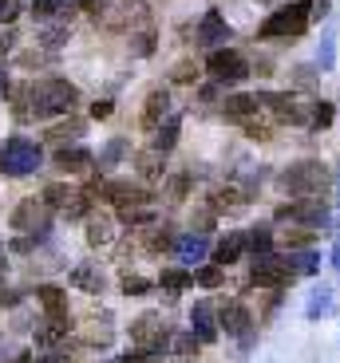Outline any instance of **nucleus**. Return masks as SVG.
Here are the masks:
<instances>
[{"label":"nucleus","instance_id":"obj_1","mask_svg":"<svg viewBox=\"0 0 340 363\" xmlns=\"http://www.w3.org/2000/svg\"><path fill=\"white\" fill-rule=\"evenodd\" d=\"M75 103H79V87L72 79L44 75V79H32V83H20L16 87L12 115L20 123H32V118H64Z\"/></svg>","mask_w":340,"mask_h":363},{"label":"nucleus","instance_id":"obj_2","mask_svg":"<svg viewBox=\"0 0 340 363\" xmlns=\"http://www.w3.org/2000/svg\"><path fill=\"white\" fill-rule=\"evenodd\" d=\"M332 186V174L321 158H301V162H289L285 170L277 174V190L285 194L289 201H324Z\"/></svg>","mask_w":340,"mask_h":363},{"label":"nucleus","instance_id":"obj_3","mask_svg":"<svg viewBox=\"0 0 340 363\" xmlns=\"http://www.w3.org/2000/svg\"><path fill=\"white\" fill-rule=\"evenodd\" d=\"M313 24V0H293V4H281L277 12H269L258 24V40L273 44V40H285V44H297V40L309 32Z\"/></svg>","mask_w":340,"mask_h":363},{"label":"nucleus","instance_id":"obj_4","mask_svg":"<svg viewBox=\"0 0 340 363\" xmlns=\"http://www.w3.org/2000/svg\"><path fill=\"white\" fill-rule=\"evenodd\" d=\"M40 166H44V146L36 138H24V135L4 138V146H0V174L4 178H28Z\"/></svg>","mask_w":340,"mask_h":363},{"label":"nucleus","instance_id":"obj_5","mask_svg":"<svg viewBox=\"0 0 340 363\" xmlns=\"http://www.w3.org/2000/svg\"><path fill=\"white\" fill-rule=\"evenodd\" d=\"M273 221L277 225H289V229H317L321 233L329 225V206L324 201H281L273 209Z\"/></svg>","mask_w":340,"mask_h":363},{"label":"nucleus","instance_id":"obj_6","mask_svg":"<svg viewBox=\"0 0 340 363\" xmlns=\"http://www.w3.org/2000/svg\"><path fill=\"white\" fill-rule=\"evenodd\" d=\"M9 225L20 237H48V229H52V209L44 206V198H24L12 206Z\"/></svg>","mask_w":340,"mask_h":363},{"label":"nucleus","instance_id":"obj_7","mask_svg":"<svg viewBox=\"0 0 340 363\" xmlns=\"http://www.w3.org/2000/svg\"><path fill=\"white\" fill-rule=\"evenodd\" d=\"M293 277H297L293 257H277V253L253 257V269H249V284H258V289H273V292H281Z\"/></svg>","mask_w":340,"mask_h":363},{"label":"nucleus","instance_id":"obj_8","mask_svg":"<svg viewBox=\"0 0 340 363\" xmlns=\"http://www.w3.org/2000/svg\"><path fill=\"white\" fill-rule=\"evenodd\" d=\"M170 340H175V332L166 328V320L158 316V312H147V316H138L135 324H131V344L138 347V352H166L170 347Z\"/></svg>","mask_w":340,"mask_h":363},{"label":"nucleus","instance_id":"obj_9","mask_svg":"<svg viewBox=\"0 0 340 363\" xmlns=\"http://www.w3.org/2000/svg\"><path fill=\"white\" fill-rule=\"evenodd\" d=\"M206 72H210V79L214 83H241V79H249V60L241 52H234V48H218V52H210L206 55Z\"/></svg>","mask_w":340,"mask_h":363},{"label":"nucleus","instance_id":"obj_10","mask_svg":"<svg viewBox=\"0 0 340 363\" xmlns=\"http://www.w3.org/2000/svg\"><path fill=\"white\" fill-rule=\"evenodd\" d=\"M258 103L277 118V123H293V127H309V107L289 91H258Z\"/></svg>","mask_w":340,"mask_h":363},{"label":"nucleus","instance_id":"obj_11","mask_svg":"<svg viewBox=\"0 0 340 363\" xmlns=\"http://www.w3.org/2000/svg\"><path fill=\"white\" fill-rule=\"evenodd\" d=\"M99 198H107V201H115V209H143V206H150V198L155 194L143 186V182H131V178H111V182H103V194Z\"/></svg>","mask_w":340,"mask_h":363},{"label":"nucleus","instance_id":"obj_12","mask_svg":"<svg viewBox=\"0 0 340 363\" xmlns=\"http://www.w3.org/2000/svg\"><path fill=\"white\" fill-rule=\"evenodd\" d=\"M234 36V28L226 24V16H221L218 9L202 12V20H198V28H194V40L202 48H210V52H218V48H226V40Z\"/></svg>","mask_w":340,"mask_h":363},{"label":"nucleus","instance_id":"obj_13","mask_svg":"<svg viewBox=\"0 0 340 363\" xmlns=\"http://www.w3.org/2000/svg\"><path fill=\"white\" fill-rule=\"evenodd\" d=\"M218 328L226 332V336L246 340V336H253V316H249V308L241 304V300H226V304L218 308Z\"/></svg>","mask_w":340,"mask_h":363},{"label":"nucleus","instance_id":"obj_14","mask_svg":"<svg viewBox=\"0 0 340 363\" xmlns=\"http://www.w3.org/2000/svg\"><path fill=\"white\" fill-rule=\"evenodd\" d=\"M166 118H170V91L150 87L147 99H143V115H138V123H143V130H158Z\"/></svg>","mask_w":340,"mask_h":363},{"label":"nucleus","instance_id":"obj_15","mask_svg":"<svg viewBox=\"0 0 340 363\" xmlns=\"http://www.w3.org/2000/svg\"><path fill=\"white\" fill-rule=\"evenodd\" d=\"M218 308H214L210 300H198V304H194L190 308V332L194 336H198V344H214V340H218Z\"/></svg>","mask_w":340,"mask_h":363},{"label":"nucleus","instance_id":"obj_16","mask_svg":"<svg viewBox=\"0 0 340 363\" xmlns=\"http://www.w3.org/2000/svg\"><path fill=\"white\" fill-rule=\"evenodd\" d=\"M67 281H72V289L87 292V296H99V292H107V272H103L95 261H83V264H75Z\"/></svg>","mask_w":340,"mask_h":363},{"label":"nucleus","instance_id":"obj_17","mask_svg":"<svg viewBox=\"0 0 340 363\" xmlns=\"http://www.w3.org/2000/svg\"><path fill=\"white\" fill-rule=\"evenodd\" d=\"M72 332V316H44L36 324V347H44V352H55V347H64L60 340Z\"/></svg>","mask_w":340,"mask_h":363},{"label":"nucleus","instance_id":"obj_18","mask_svg":"<svg viewBox=\"0 0 340 363\" xmlns=\"http://www.w3.org/2000/svg\"><path fill=\"white\" fill-rule=\"evenodd\" d=\"M52 162H55V170H60V174H83V170H92L95 155H92V150H83V146H60Z\"/></svg>","mask_w":340,"mask_h":363},{"label":"nucleus","instance_id":"obj_19","mask_svg":"<svg viewBox=\"0 0 340 363\" xmlns=\"http://www.w3.org/2000/svg\"><path fill=\"white\" fill-rule=\"evenodd\" d=\"M246 253H249L246 233H241V229H234V233H226V237L218 241V245H214V264H221V269H226V264L241 261Z\"/></svg>","mask_w":340,"mask_h":363},{"label":"nucleus","instance_id":"obj_20","mask_svg":"<svg viewBox=\"0 0 340 363\" xmlns=\"http://www.w3.org/2000/svg\"><path fill=\"white\" fill-rule=\"evenodd\" d=\"M206 253H210V241H206V233H194V229L178 237V245H175V257L182 264H198Z\"/></svg>","mask_w":340,"mask_h":363},{"label":"nucleus","instance_id":"obj_21","mask_svg":"<svg viewBox=\"0 0 340 363\" xmlns=\"http://www.w3.org/2000/svg\"><path fill=\"white\" fill-rule=\"evenodd\" d=\"M175 245H178V237H175V229L166 225V221H155V225L147 229V237H143V249H147V253H155V257L175 253Z\"/></svg>","mask_w":340,"mask_h":363},{"label":"nucleus","instance_id":"obj_22","mask_svg":"<svg viewBox=\"0 0 340 363\" xmlns=\"http://www.w3.org/2000/svg\"><path fill=\"white\" fill-rule=\"evenodd\" d=\"M36 300H40V308H44V316H72V308H67V292L60 289V284H40Z\"/></svg>","mask_w":340,"mask_h":363},{"label":"nucleus","instance_id":"obj_23","mask_svg":"<svg viewBox=\"0 0 340 363\" xmlns=\"http://www.w3.org/2000/svg\"><path fill=\"white\" fill-rule=\"evenodd\" d=\"M115 241V221L103 218V213H92L87 218V245L92 249H107Z\"/></svg>","mask_w":340,"mask_h":363},{"label":"nucleus","instance_id":"obj_24","mask_svg":"<svg viewBox=\"0 0 340 363\" xmlns=\"http://www.w3.org/2000/svg\"><path fill=\"white\" fill-rule=\"evenodd\" d=\"M258 95H230V99H221V111H226V118H238V123H246V118L258 115Z\"/></svg>","mask_w":340,"mask_h":363},{"label":"nucleus","instance_id":"obj_25","mask_svg":"<svg viewBox=\"0 0 340 363\" xmlns=\"http://www.w3.org/2000/svg\"><path fill=\"white\" fill-rule=\"evenodd\" d=\"M75 186H64V182H52V186H44V194H40V198H44V206L48 209H55V213H64L67 206H72V198H75Z\"/></svg>","mask_w":340,"mask_h":363},{"label":"nucleus","instance_id":"obj_26","mask_svg":"<svg viewBox=\"0 0 340 363\" xmlns=\"http://www.w3.org/2000/svg\"><path fill=\"white\" fill-rule=\"evenodd\" d=\"M190 284H194V272H186V269H163V277H158V289L170 300L182 296V289H190Z\"/></svg>","mask_w":340,"mask_h":363},{"label":"nucleus","instance_id":"obj_27","mask_svg":"<svg viewBox=\"0 0 340 363\" xmlns=\"http://www.w3.org/2000/svg\"><path fill=\"white\" fill-rule=\"evenodd\" d=\"M178 130H182V115H170L163 127L155 130V150H158V155H170V150H175Z\"/></svg>","mask_w":340,"mask_h":363},{"label":"nucleus","instance_id":"obj_28","mask_svg":"<svg viewBox=\"0 0 340 363\" xmlns=\"http://www.w3.org/2000/svg\"><path fill=\"white\" fill-rule=\"evenodd\" d=\"M127 155H131V143H127V138H111L99 155H95V162H99V170H115V166H119Z\"/></svg>","mask_w":340,"mask_h":363},{"label":"nucleus","instance_id":"obj_29","mask_svg":"<svg viewBox=\"0 0 340 363\" xmlns=\"http://www.w3.org/2000/svg\"><path fill=\"white\" fill-rule=\"evenodd\" d=\"M329 308H332V289L329 284H317V289L309 292V304H305V320H321Z\"/></svg>","mask_w":340,"mask_h":363},{"label":"nucleus","instance_id":"obj_30","mask_svg":"<svg viewBox=\"0 0 340 363\" xmlns=\"http://www.w3.org/2000/svg\"><path fill=\"white\" fill-rule=\"evenodd\" d=\"M246 241H249V257H269L273 253V229L269 225H253L246 233Z\"/></svg>","mask_w":340,"mask_h":363},{"label":"nucleus","instance_id":"obj_31","mask_svg":"<svg viewBox=\"0 0 340 363\" xmlns=\"http://www.w3.org/2000/svg\"><path fill=\"white\" fill-rule=\"evenodd\" d=\"M249 201V194H241V190H234V186H226V190H214L210 194V213H221V209H238V206H246Z\"/></svg>","mask_w":340,"mask_h":363},{"label":"nucleus","instance_id":"obj_32","mask_svg":"<svg viewBox=\"0 0 340 363\" xmlns=\"http://www.w3.org/2000/svg\"><path fill=\"white\" fill-rule=\"evenodd\" d=\"M332 118H336V107H332L329 99H317L313 107H309V130H329Z\"/></svg>","mask_w":340,"mask_h":363},{"label":"nucleus","instance_id":"obj_33","mask_svg":"<svg viewBox=\"0 0 340 363\" xmlns=\"http://www.w3.org/2000/svg\"><path fill=\"white\" fill-rule=\"evenodd\" d=\"M317 64H321V72H332V67H336V24L324 28L321 52H317Z\"/></svg>","mask_w":340,"mask_h":363},{"label":"nucleus","instance_id":"obj_34","mask_svg":"<svg viewBox=\"0 0 340 363\" xmlns=\"http://www.w3.org/2000/svg\"><path fill=\"white\" fill-rule=\"evenodd\" d=\"M317 245V229H285V249H301V253H313Z\"/></svg>","mask_w":340,"mask_h":363},{"label":"nucleus","instance_id":"obj_35","mask_svg":"<svg viewBox=\"0 0 340 363\" xmlns=\"http://www.w3.org/2000/svg\"><path fill=\"white\" fill-rule=\"evenodd\" d=\"M221 281H226V269H221V264H198V269H194V284H198V289H218Z\"/></svg>","mask_w":340,"mask_h":363},{"label":"nucleus","instance_id":"obj_36","mask_svg":"<svg viewBox=\"0 0 340 363\" xmlns=\"http://www.w3.org/2000/svg\"><path fill=\"white\" fill-rule=\"evenodd\" d=\"M32 16H36V20L67 16V0H32Z\"/></svg>","mask_w":340,"mask_h":363},{"label":"nucleus","instance_id":"obj_37","mask_svg":"<svg viewBox=\"0 0 340 363\" xmlns=\"http://www.w3.org/2000/svg\"><path fill=\"white\" fill-rule=\"evenodd\" d=\"M158 150H143V155H138V174H143V178H163V162H158Z\"/></svg>","mask_w":340,"mask_h":363},{"label":"nucleus","instance_id":"obj_38","mask_svg":"<svg viewBox=\"0 0 340 363\" xmlns=\"http://www.w3.org/2000/svg\"><path fill=\"white\" fill-rule=\"evenodd\" d=\"M119 289H123V296H147V292L155 289V284H150L147 277H138V272H127Z\"/></svg>","mask_w":340,"mask_h":363},{"label":"nucleus","instance_id":"obj_39","mask_svg":"<svg viewBox=\"0 0 340 363\" xmlns=\"http://www.w3.org/2000/svg\"><path fill=\"white\" fill-rule=\"evenodd\" d=\"M83 135V123L79 118H67V123H55L52 130H48V138L52 143H64V138H79Z\"/></svg>","mask_w":340,"mask_h":363},{"label":"nucleus","instance_id":"obj_40","mask_svg":"<svg viewBox=\"0 0 340 363\" xmlns=\"http://www.w3.org/2000/svg\"><path fill=\"white\" fill-rule=\"evenodd\" d=\"M170 352L194 355V352H198V336H194V332H175V340H170Z\"/></svg>","mask_w":340,"mask_h":363},{"label":"nucleus","instance_id":"obj_41","mask_svg":"<svg viewBox=\"0 0 340 363\" xmlns=\"http://www.w3.org/2000/svg\"><path fill=\"white\" fill-rule=\"evenodd\" d=\"M198 64H190V60H182V64H175V72H170V83H198Z\"/></svg>","mask_w":340,"mask_h":363},{"label":"nucleus","instance_id":"obj_42","mask_svg":"<svg viewBox=\"0 0 340 363\" xmlns=\"http://www.w3.org/2000/svg\"><path fill=\"white\" fill-rule=\"evenodd\" d=\"M131 52H135V55H150V52H155V32H150V28L135 32V40H131Z\"/></svg>","mask_w":340,"mask_h":363},{"label":"nucleus","instance_id":"obj_43","mask_svg":"<svg viewBox=\"0 0 340 363\" xmlns=\"http://www.w3.org/2000/svg\"><path fill=\"white\" fill-rule=\"evenodd\" d=\"M241 130H246V138H258V143H269V138H273V130H269L265 123H258V118H246Z\"/></svg>","mask_w":340,"mask_h":363},{"label":"nucleus","instance_id":"obj_44","mask_svg":"<svg viewBox=\"0 0 340 363\" xmlns=\"http://www.w3.org/2000/svg\"><path fill=\"white\" fill-rule=\"evenodd\" d=\"M166 190H170V201H182V198H186V190H190V174H175Z\"/></svg>","mask_w":340,"mask_h":363},{"label":"nucleus","instance_id":"obj_45","mask_svg":"<svg viewBox=\"0 0 340 363\" xmlns=\"http://www.w3.org/2000/svg\"><path fill=\"white\" fill-rule=\"evenodd\" d=\"M20 12H24V0H0V24H12Z\"/></svg>","mask_w":340,"mask_h":363},{"label":"nucleus","instance_id":"obj_46","mask_svg":"<svg viewBox=\"0 0 340 363\" xmlns=\"http://www.w3.org/2000/svg\"><path fill=\"white\" fill-rule=\"evenodd\" d=\"M40 241H44V237H16V241L9 245V253H32Z\"/></svg>","mask_w":340,"mask_h":363},{"label":"nucleus","instance_id":"obj_47","mask_svg":"<svg viewBox=\"0 0 340 363\" xmlns=\"http://www.w3.org/2000/svg\"><path fill=\"white\" fill-rule=\"evenodd\" d=\"M210 229H214V213H210V209H202V213L194 218V233H210Z\"/></svg>","mask_w":340,"mask_h":363},{"label":"nucleus","instance_id":"obj_48","mask_svg":"<svg viewBox=\"0 0 340 363\" xmlns=\"http://www.w3.org/2000/svg\"><path fill=\"white\" fill-rule=\"evenodd\" d=\"M40 363H72V352H67V347H55V352H48Z\"/></svg>","mask_w":340,"mask_h":363},{"label":"nucleus","instance_id":"obj_49","mask_svg":"<svg viewBox=\"0 0 340 363\" xmlns=\"http://www.w3.org/2000/svg\"><path fill=\"white\" fill-rule=\"evenodd\" d=\"M111 111H115V103H111V99H103V103H92V118H107Z\"/></svg>","mask_w":340,"mask_h":363},{"label":"nucleus","instance_id":"obj_50","mask_svg":"<svg viewBox=\"0 0 340 363\" xmlns=\"http://www.w3.org/2000/svg\"><path fill=\"white\" fill-rule=\"evenodd\" d=\"M103 9H107V0H83V12L87 16H103Z\"/></svg>","mask_w":340,"mask_h":363},{"label":"nucleus","instance_id":"obj_51","mask_svg":"<svg viewBox=\"0 0 340 363\" xmlns=\"http://www.w3.org/2000/svg\"><path fill=\"white\" fill-rule=\"evenodd\" d=\"M12 44H16V40H12V36H0V60H4V55L12 52Z\"/></svg>","mask_w":340,"mask_h":363},{"label":"nucleus","instance_id":"obj_52","mask_svg":"<svg viewBox=\"0 0 340 363\" xmlns=\"http://www.w3.org/2000/svg\"><path fill=\"white\" fill-rule=\"evenodd\" d=\"M4 277H9V257L0 253V289H4Z\"/></svg>","mask_w":340,"mask_h":363},{"label":"nucleus","instance_id":"obj_53","mask_svg":"<svg viewBox=\"0 0 340 363\" xmlns=\"http://www.w3.org/2000/svg\"><path fill=\"white\" fill-rule=\"evenodd\" d=\"M9 87H12V83H9V72H0V99L9 95Z\"/></svg>","mask_w":340,"mask_h":363},{"label":"nucleus","instance_id":"obj_54","mask_svg":"<svg viewBox=\"0 0 340 363\" xmlns=\"http://www.w3.org/2000/svg\"><path fill=\"white\" fill-rule=\"evenodd\" d=\"M332 264H336V272H340V237H336V245H332Z\"/></svg>","mask_w":340,"mask_h":363}]
</instances>
